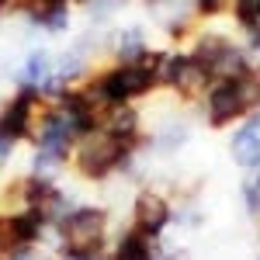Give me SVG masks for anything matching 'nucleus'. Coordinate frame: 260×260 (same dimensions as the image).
Here are the masks:
<instances>
[{"instance_id":"1","label":"nucleus","mask_w":260,"mask_h":260,"mask_svg":"<svg viewBox=\"0 0 260 260\" xmlns=\"http://www.w3.org/2000/svg\"><path fill=\"white\" fill-rule=\"evenodd\" d=\"M132 153H136L132 142H125L121 136H115L104 125H94L73 142L70 156H73V167H77V174L83 180H104L115 170H125L132 163Z\"/></svg>"},{"instance_id":"2","label":"nucleus","mask_w":260,"mask_h":260,"mask_svg":"<svg viewBox=\"0 0 260 260\" xmlns=\"http://www.w3.org/2000/svg\"><path fill=\"white\" fill-rule=\"evenodd\" d=\"M56 236H59L62 253L101 257V243L108 236V212H101V208H73L56 225Z\"/></svg>"},{"instance_id":"3","label":"nucleus","mask_w":260,"mask_h":260,"mask_svg":"<svg viewBox=\"0 0 260 260\" xmlns=\"http://www.w3.org/2000/svg\"><path fill=\"white\" fill-rule=\"evenodd\" d=\"M156 66H160V52H146V56L136 59V62H115L108 73H101V80L108 87L111 101L132 104L136 98H146L149 90L160 87Z\"/></svg>"},{"instance_id":"4","label":"nucleus","mask_w":260,"mask_h":260,"mask_svg":"<svg viewBox=\"0 0 260 260\" xmlns=\"http://www.w3.org/2000/svg\"><path fill=\"white\" fill-rule=\"evenodd\" d=\"M191 56H198L205 62V70L212 73V80L222 83V80H236L240 73L250 70V59H246V52H243L240 45H233L229 39H222V35H205V39L194 42V49H191Z\"/></svg>"},{"instance_id":"5","label":"nucleus","mask_w":260,"mask_h":260,"mask_svg":"<svg viewBox=\"0 0 260 260\" xmlns=\"http://www.w3.org/2000/svg\"><path fill=\"white\" fill-rule=\"evenodd\" d=\"M250 115V104L243 98L240 83L236 80H222V83H212V90L205 94V118L208 125H233Z\"/></svg>"},{"instance_id":"6","label":"nucleus","mask_w":260,"mask_h":260,"mask_svg":"<svg viewBox=\"0 0 260 260\" xmlns=\"http://www.w3.org/2000/svg\"><path fill=\"white\" fill-rule=\"evenodd\" d=\"M132 215H136V229L146 233V236H160L163 229L170 225L174 219V208H170V201L163 198L160 191H139V198H136V208H132Z\"/></svg>"},{"instance_id":"7","label":"nucleus","mask_w":260,"mask_h":260,"mask_svg":"<svg viewBox=\"0 0 260 260\" xmlns=\"http://www.w3.org/2000/svg\"><path fill=\"white\" fill-rule=\"evenodd\" d=\"M24 11L45 31H62L70 24V0H24Z\"/></svg>"},{"instance_id":"8","label":"nucleus","mask_w":260,"mask_h":260,"mask_svg":"<svg viewBox=\"0 0 260 260\" xmlns=\"http://www.w3.org/2000/svg\"><path fill=\"white\" fill-rule=\"evenodd\" d=\"M111 260H156V236H146V233H139L132 225L118 240Z\"/></svg>"},{"instance_id":"9","label":"nucleus","mask_w":260,"mask_h":260,"mask_svg":"<svg viewBox=\"0 0 260 260\" xmlns=\"http://www.w3.org/2000/svg\"><path fill=\"white\" fill-rule=\"evenodd\" d=\"M52 66H56V59L49 52H42V49L28 52V59L21 62V83L35 87V90H45L52 83Z\"/></svg>"},{"instance_id":"10","label":"nucleus","mask_w":260,"mask_h":260,"mask_svg":"<svg viewBox=\"0 0 260 260\" xmlns=\"http://www.w3.org/2000/svg\"><path fill=\"white\" fill-rule=\"evenodd\" d=\"M187 125L184 121H170V125H163L160 132H153V139H149V146L153 149H160V153H177L180 146L187 142Z\"/></svg>"},{"instance_id":"11","label":"nucleus","mask_w":260,"mask_h":260,"mask_svg":"<svg viewBox=\"0 0 260 260\" xmlns=\"http://www.w3.org/2000/svg\"><path fill=\"white\" fill-rule=\"evenodd\" d=\"M253 184H257V187H260V167H257V177H253Z\"/></svg>"},{"instance_id":"12","label":"nucleus","mask_w":260,"mask_h":260,"mask_svg":"<svg viewBox=\"0 0 260 260\" xmlns=\"http://www.w3.org/2000/svg\"><path fill=\"white\" fill-rule=\"evenodd\" d=\"M7 4H11V0H0V11H4V7H7Z\"/></svg>"}]
</instances>
